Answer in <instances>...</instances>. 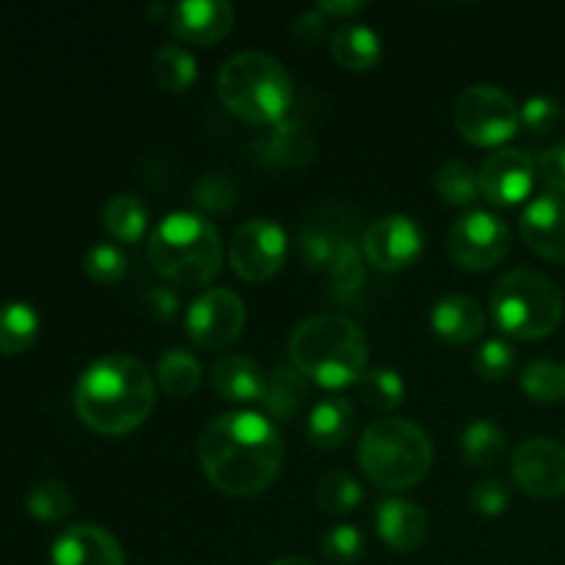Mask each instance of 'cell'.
<instances>
[{"mask_svg":"<svg viewBox=\"0 0 565 565\" xmlns=\"http://www.w3.org/2000/svg\"><path fill=\"white\" fill-rule=\"evenodd\" d=\"M103 226L116 243L132 246V243L143 241V235L149 230L147 204L138 196H132V193H119V196H114L105 204Z\"/></svg>","mask_w":565,"mask_h":565,"instance_id":"25","label":"cell"},{"mask_svg":"<svg viewBox=\"0 0 565 565\" xmlns=\"http://www.w3.org/2000/svg\"><path fill=\"white\" fill-rule=\"evenodd\" d=\"M519 114H522V125H527V130L539 132V136L557 130V125L563 121L561 103L552 97H530L519 108Z\"/></svg>","mask_w":565,"mask_h":565,"instance_id":"42","label":"cell"},{"mask_svg":"<svg viewBox=\"0 0 565 565\" xmlns=\"http://www.w3.org/2000/svg\"><path fill=\"white\" fill-rule=\"evenodd\" d=\"M535 171H539L546 191H552V196H565V143H555V147L546 149L535 163Z\"/></svg>","mask_w":565,"mask_h":565,"instance_id":"43","label":"cell"},{"mask_svg":"<svg viewBox=\"0 0 565 565\" xmlns=\"http://www.w3.org/2000/svg\"><path fill=\"white\" fill-rule=\"evenodd\" d=\"M469 505L480 516H502L508 511V505H511V489L502 480L494 478L478 480L472 486V491H469Z\"/></svg>","mask_w":565,"mask_h":565,"instance_id":"41","label":"cell"},{"mask_svg":"<svg viewBox=\"0 0 565 565\" xmlns=\"http://www.w3.org/2000/svg\"><path fill=\"white\" fill-rule=\"evenodd\" d=\"M83 270L92 276L97 285H116L127 276L130 270V259L121 252L119 246H110V243H94L92 248L83 257Z\"/></svg>","mask_w":565,"mask_h":565,"instance_id":"37","label":"cell"},{"mask_svg":"<svg viewBox=\"0 0 565 565\" xmlns=\"http://www.w3.org/2000/svg\"><path fill=\"white\" fill-rule=\"evenodd\" d=\"M359 395L364 397V403L379 412H392L403 403L406 397V381L397 370L390 367H375L359 379Z\"/></svg>","mask_w":565,"mask_h":565,"instance_id":"32","label":"cell"},{"mask_svg":"<svg viewBox=\"0 0 565 565\" xmlns=\"http://www.w3.org/2000/svg\"><path fill=\"white\" fill-rule=\"evenodd\" d=\"M353 423H356V408L351 406V401L340 395L323 397L309 412L307 436L320 450H337L351 439Z\"/></svg>","mask_w":565,"mask_h":565,"instance_id":"21","label":"cell"},{"mask_svg":"<svg viewBox=\"0 0 565 565\" xmlns=\"http://www.w3.org/2000/svg\"><path fill=\"white\" fill-rule=\"evenodd\" d=\"M292 367L326 390L359 384L367 373V337L342 315H315L290 334Z\"/></svg>","mask_w":565,"mask_h":565,"instance_id":"3","label":"cell"},{"mask_svg":"<svg viewBox=\"0 0 565 565\" xmlns=\"http://www.w3.org/2000/svg\"><path fill=\"white\" fill-rule=\"evenodd\" d=\"M491 315L508 337L544 340L563 320V292L541 270L516 268L491 290Z\"/></svg>","mask_w":565,"mask_h":565,"instance_id":"7","label":"cell"},{"mask_svg":"<svg viewBox=\"0 0 565 565\" xmlns=\"http://www.w3.org/2000/svg\"><path fill=\"white\" fill-rule=\"evenodd\" d=\"M39 315L31 303L9 301L0 303V353L20 356L36 342Z\"/></svg>","mask_w":565,"mask_h":565,"instance_id":"26","label":"cell"},{"mask_svg":"<svg viewBox=\"0 0 565 565\" xmlns=\"http://www.w3.org/2000/svg\"><path fill=\"white\" fill-rule=\"evenodd\" d=\"M436 191L452 207H469V204H475V199L480 193V174L472 169V163H467L461 158H452L436 174Z\"/></svg>","mask_w":565,"mask_h":565,"instance_id":"31","label":"cell"},{"mask_svg":"<svg viewBox=\"0 0 565 565\" xmlns=\"http://www.w3.org/2000/svg\"><path fill=\"white\" fill-rule=\"evenodd\" d=\"M309 397V379L292 364H279L265 381L263 406L276 423H292L303 412Z\"/></svg>","mask_w":565,"mask_h":565,"instance_id":"22","label":"cell"},{"mask_svg":"<svg viewBox=\"0 0 565 565\" xmlns=\"http://www.w3.org/2000/svg\"><path fill=\"white\" fill-rule=\"evenodd\" d=\"M259 160L274 166H301L315 158V136L303 121L285 119L257 143Z\"/></svg>","mask_w":565,"mask_h":565,"instance_id":"23","label":"cell"},{"mask_svg":"<svg viewBox=\"0 0 565 565\" xmlns=\"http://www.w3.org/2000/svg\"><path fill=\"white\" fill-rule=\"evenodd\" d=\"M519 232L539 257L565 263V199L552 193L533 199L522 213Z\"/></svg>","mask_w":565,"mask_h":565,"instance_id":"17","label":"cell"},{"mask_svg":"<svg viewBox=\"0 0 565 565\" xmlns=\"http://www.w3.org/2000/svg\"><path fill=\"white\" fill-rule=\"evenodd\" d=\"M274 565H315V563H309L307 557H296V555H292V557H281V561H276Z\"/></svg>","mask_w":565,"mask_h":565,"instance_id":"47","label":"cell"},{"mask_svg":"<svg viewBox=\"0 0 565 565\" xmlns=\"http://www.w3.org/2000/svg\"><path fill=\"white\" fill-rule=\"evenodd\" d=\"M169 25L177 39L213 47L230 36L235 25V6L226 0H191V3L171 6Z\"/></svg>","mask_w":565,"mask_h":565,"instance_id":"15","label":"cell"},{"mask_svg":"<svg viewBox=\"0 0 565 565\" xmlns=\"http://www.w3.org/2000/svg\"><path fill=\"white\" fill-rule=\"evenodd\" d=\"M511 475L519 489L539 500L565 494V447L555 439H530L513 452Z\"/></svg>","mask_w":565,"mask_h":565,"instance_id":"13","label":"cell"},{"mask_svg":"<svg viewBox=\"0 0 565 565\" xmlns=\"http://www.w3.org/2000/svg\"><path fill=\"white\" fill-rule=\"evenodd\" d=\"M196 456L215 489L230 497H254L279 478L285 441L263 414L226 412L202 430Z\"/></svg>","mask_w":565,"mask_h":565,"instance_id":"1","label":"cell"},{"mask_svg":"<svg viewBox=\"0 0 565 565\" xmlns=\"http://www.w3.org/2000/svg\"><path fill=\"white\" fill-rule=\"evenodd\" d=\"M218 97L232 116L248 125H281L292 108V77L274 55L235 53L218 72Z\"/></svg>","mask_w":565,"mask_h":565,"instance_id":"5","label":"cell"},{"mask_svg":"<svg viewBox=\"0 0 565 565\" xmlns=\"http://www.w3.org/2000/svg\"><path fill=\"white\" fill-rule=\"evenodd\" d=\"M364 502V491L348 472H331L318 483V505L331 516L353 513Z\"/></svg>","mask_w":565,"mask_h":565,"instance_id":"33","label":"cell"},{"mask_svg":"<svg viewBox=\"0 0 565 565\" xmlns=\"http://www.w3.org/2000/svg\"><path fill=\"white\" fill-rule=\"evenodd\" d=\"M516 367V351L508 340L494 337V340H486L480 345V351L475 353V370H478L480 379L486 381H502L513 373Z\"/></svg>","mask_w":565,"mask_h":565,"instance_id":"38","label":"cell"},{"mask_svg":"<svg viewBox=\"0 0 565 565\" xmlns=\"http://www.w3.org/2000/svg\"><path fill=\"white\" fill-rule=\"evenodd\" d=\"M423 230L408 215H384L373 221L362 241L364 259L384 274L412 268L423 257Z\"/></svg>","mask_w":565,"mask_h":565,"instance_id":"12","label":"cell"},{"mask_svg":"<svg viewBox=\"0 0 565 565\" xmlns=\"http://www.w3.org/2000/svg\"><path fill=\"white\" fill-rule=\"evenodd\" d=\"M452 121L461 138L475 147H502L522 127V114L511 94L491 83L463 88L452 108Z\"/></svg>","mask_w":565,"mask_h":565,"instance_id":"8","label":"cell"},{"mask_svg":"<svg viewBox=\"0 0 565 565\" xmlns=\"http://www.w3.org/2000/svg\"><path fill=\"white\" fill-rule=\"evenodd\" d=\"M337 243H340V237H334L331 232L309 226V230H301V235H298V257H301V263L309 270H329L337 252Z\"/></svg>","mask_w":565,"mask_h":565,"instance_id":"39","label":"cell"},{"mask_svg":"<svg viewBox=\"0 0 565 565\" xmlns=\"http://www.w3.org/2000/svg\"><path fill=\"white\" fill-rule=\"evenodd\" d=\"M246 326V303L226 287H210L188 307L185 329L193 345L221 351L241 337Z\"/></svg>","mask_w":565,"mask_h":565,"instance_id":"11","label":"cell"},{"mask_svg":"<svg viewBox=\"0 0 565 565\" xmlns=\"http://www.w3.org/2000/svg\"><path fill=\"white\" fill-rule=\"evenodd\" d=\"M53 565H125V550L108 530L97 524H75L55 539L50 550Z\"/></svg>","mask_w":565,"mask_h":565,"instance_id":"16","label":"cell"},{"mask_svg":"<svg viewBox=\"0 0 565 565\" xmlns=\"http://www.w3.org/2000/svg\"><path fill=\"white\" fill-rule=\"evenodd\" d=\"M511 248V230L497 215L475 210L447 232V254L463 270H491Z\"/></svg>","mask_w":565,"mask_h":565,"instance_id":"9","label":"cell"},{"mask_svg":"<svg viewBox=\"0 0 565 565\" xmlns=\"http://www.w3.org/2000/svg\"><path fill=\"white\" fill-rule=\"evenodd\" d=\"M143 307L149 309V315H152L154 320L169 323V320H174L177 312H180V296L166 285L149 287V290L143 292Z\"/></svg>","mask_w":565,"mask_h":565,"instance_id":"44","label":"cell"},{"mask_svg":"<svg viewBox=\"0 0 565 565\" xmlns=\"http://www.w3.org/2000/svg\"><path fill=\"white\" fill-rule=\"evenodd\" d=\"M158 384L169 397H188L202 384V364L191 351H166L158 362Z\"/></svg>","mask_w":565,"mask_h":565,"instance_id":"29","label":"cell"},{"mask_svg":"<svg viewBox=\"0 0 565 565\" xmlns=\"http://www.w3.org/2000/svg\"><path fill=\"white\" fill-rule=\"evenodd\" d=\"M480 191L497 207H513L533 191L535 163L522 149H497L480 166Z\"/></svg>","mask_w":565,"mask_h":565,"instance_id":"14","label":"cell"},{"mask_svg":"<svg viewBox=\"0 0 565 565\" xmlns=\"http://www.w3.org/2000/svg\"><path fill=\"white\" fill-rule=\"evenodd\" d=\"M362 0H320L318 11L323 17H334V20H345V17H353L356 11H362Z\"/></svg>","mask_w":565,"mask_h":565,"instance_id":"46","label":"cell"},{"mask_svg":"<svg viewBox=\"0 0 565 565\" xmlns=\"http://www.w3.org/2000/svg\"><path fill=\"white\" fill-rule=\"evenodd\" d=\"M323 555L337 565H353L362 561L364 555V535L353 524H340L329 530L323 539Z\"/></svg>","mask_w":565,"mask_h":565,"instance_id":"40","label":"cell"},{"mask_svg":"<svg viewBox=\"0 0 565 565\" xmlns=\"http://www.w3.org/2000/svg\"><path fill=\"white\" fill-rule=\"evenodd\" d=\"M287 257V235L276 221L252 218L235 230L230 243V265L243 281L274 279Z\"/></svg>","mask_w":565,"mask_h":565,"instance_id":"10","label":"cell"},{"mask_svg":"<svg viewBox=\"0 0 565 565\" xmlns=\"http://www.w3.org/2000/svg\"><path fill=\"white\" fill-rule=\"evenodd\" d=\"M434 463V445L419 425L403 417L375 419L359 441L364 478L384 491H406L423 483Z\"/></svg>","mask_w":565,"mask_h":565,"instance_id":"6","label":"cell"},{"mask_svg":"<svg viewBox=\"0 0 565 565\" xmlns=\"http://www.w3.org/2000/svg\"><path fill=\"white\" fill-rule=\"evenodd\" d=\"M522 390L539 403L565 401V364L539 359L522 373Z\"/></svg>","mask_w":565,"mask_h":565,"instance_id":"34","label":"cell"},{"mask_svg":"<svg viewBox=\"0 0 565 565\" xmlns=\"http://www.w3.org/2000/svg\"><path fill=\"white\" fill-rule=\"evenodd\" d=\"M375 530L390 550L408 555V552H417L428 539V516L414 502L390 497L375 508Z\"/></svg>","mask_w":565,"mask_h":565,"instance_id":"18","label":"cell"},{"mask_svg":"<svg viewBox=\"0 0 565 565\" xmlns=\"http://www.w3.org/2000/svg\"><path fill=\"white\" fill-rule=\"evenodd\" d=\"M147 257L163 279L180 287H204L218 276L224 263L221 235L202 213H171L147 241Z\"/></svg>","mask_w":565,"mask_h":565,"instance_id":"4","label":"cell"},{"mask_svg":"<svg viewBox=\"0 0 565 565\" xmlns=\"http://www.w3.org/2000/svg\"><path fill=\"white\" fill-rule=\"evenodd\" d=\"M430 326L441 340L452 345H467L483 337L486 315L480 303L469 296H445L430 309Z\"/></svg>","mask_w":565,"mask_h":565,"instance_id":"19","label":"cell"},{"mask_svg":"<svg viewBox=\"0 0 565 565\" xmlns=\"http://www.w3.org/2000/svg\"><path fill=\"white\" fill-rule=\"evenodd\" d=\"M290 31H292V39H296L298 44H303V47H312V44H318L320 39H323L326 17L320 14L318 9L303 11V14H298L296 20H292Z\"/></svg>","mask_w":565,"mask_h":565,"instance_id":"45","label":"cell"},{"mask_svg":"<svg viewBox=\"0 0 565 565\" xmlns=\"http://www.w3.org/2000/svg\"><path fill=\"white\" fill-rule=\"evenodd\" d=\"M25 505L28 513L39 522H61L72 513V494L58 480H42V483L31 486Z\"/></svg>","mask_w":565,"mask_h":565,"instance_id":"35","label":"cell"},{"mask_svg":"<svg viewBox=\"0 0 565 565\" xmlns=\"http://www.w3.org/2000/svg\"><path fill=\"white\" fill-rule=\"evenodd\" d=\"M152 75L163 92L169 94H182L193 86V81L199 77V64L185 47L180 44H163V47L154 53L152 61Z\"/></svg>","mask_w":565,"mask_h":565,"instance_id":"28","label":"cell"},{"mask_svg":"<svg viewBox=\"0 0 565 565\" xmlns=\"http://www.w3.org/2000/svg\"><path fill=\"white\" fill-rule=\"evenodd\" d=\"M237 202V185L232 182V177L218 174V171H210L193 188V204L202 210V215H221L230 213Z\"/></svg>","mask_w":565,"mask_h":565,"instance_id":"36","label":"cell"},{"mask_svg":"<svg viewBox=\"0 0 565 565\" xmlns=\"http://www.w3.org/2000/svg\"><path fill=\"white\" fill-rule=\"evenodd\" d=\"M505 430L497 423H491V419H475V423H469L461 434V452L463 458H467L469 467L475 469L500 463V458L505 456Z\"/></svg>","mask_w":565,"mask_h":565,"instance_id":"27","label":"cell"},{"mask_svg":"<svg viewBox=\"0 0 565 565\" xmlns=\"http://www.w3.org/2000/svg\"><path fill=\"white\" fill-rule=\"evenodd\" d=\"M381 53H384L381 36L367 25H342L331 36V55H334V61L342 70H373V66H379Z\"/></svg>","mask_w":565,"mask_h":565,"instance_id":"24","label":"cell"},{"mask_svg":"<svg viewBox=\"0 0 565 565\" xmlns=\"http://www.w3.org/2000/svg\"><path fill=\"white\" fill-rule=\"evenodd\" d=\"M75 412L86 428L125 436L154 412V381L147 364L132 356H103L83 370L75 386Z\"/></svg>","mask_w":565,"mask_h":565,"instance_id":"2","label":"cell"},{"mask_svg":"<svg viewBox=\"0 0 565 565\" xmlns=\"http://www.w3.org/2000/svg\"><path fill=\"white\" fill-rule=\"evenodd\" d=\"M265 381L259 364L241 353H226L213 364V386L224 401L232 403H263Z\"/></svg>","mask_w":565,"mask_h":565,"instance_id":"20","label":"cell"},{"mask_svg":"<svg viewBox=\"0 0 565 565\" xmlns=\"http://www.w3.org/2000/svg\"><path fill=\"white\" fill-rule=\"evenodd\" d=\"M364 276H367V270H364V254L359 252L356 243L348 241V237H340L334 259L329 265L331 292H334L337 301H353L362 292Z\"/></svg>","mask_w":565,"mask_h":565,"instance_id":"30","label":"cell"}]
</instances>
